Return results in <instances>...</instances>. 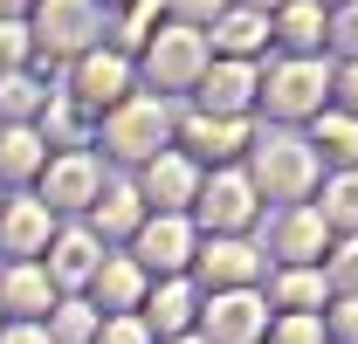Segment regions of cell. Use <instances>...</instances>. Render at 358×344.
Listing matches in <instances>:
<instances>
[{
    "label": "cell",
    "mask_w": 358,
    "mask_h": 344,
    "mask_svg": "<svg viewBox=\"0 0 358 344\" xmlns=\"http://www.w3.org/2000/svg\"><path fill=\"white\" fill-rule=\"evenodd\" d=\"M207 48H221V62H248L255 48H268V21L248 14V7H227L214 21V35H207Z\"/></svg>",
    "instance_id": "cell-21"
},
{
    "label": "cell",
    "mask_w": 358,
    "mask_h": 344,
    "mask_svg": "<svg viewBox=\"0 0 358 344\" xmlns=\"http://www.w3.org/2000/svg\"><path fill=\"white\" fill-rule=\"evenodd\" d=\"M28 55H35V35H28V21H0V76H14Z\"/></svg>",
    "instance_id": "cell-32"
},
{
    "label": "cell",
    "mask_w": 358,
    "mask_h": 344,
    "mask_svg": "<svg viewBox=\"0 0 358 344\" xmlns=\"http://www.w3.org/2000/svg\"><path fill=\"white\" fill-rule=\"evenodd\" d=\"M248 152H255V172H248L255 200H289V207H303V200L317 193V179H324L317 152L296 145V138H255Z\"/></svg>",
    "instance_id": "cell-1"
},
{
    "label": "cell",
    "mask_w": 358,
    "mask_h": 344,
    "mask_svg": "<svg viewBox=\"0 0 358 344\" xmlns=\"http://www.w3.org/2000/svg\"><path fill=\"white\" fill-rule=\"evenodd\" d=\"M48 103V89L28 76V69H14V76H0V131L7 124H35Z\"/></svg>",
    "instance_id": "cell-27"
},
{
    "label": "cell",
    "mask_w": 358,
    "mask_h": 344,
    "mask_svg": "<svg viewBox=\"0 0 358 344\" xmlns=\"http://www.w3.org/2000/svg\"><path fill=\"white\" fill-rule=\"evenodd\" d=\"M96 344H152V331H145V317H103Z\"/></svg>",
    "instance_id": "cell-36"
},
{
    "label": "cell",
    "mask_w": 358,
    "mask_h": 344,
    "mask_svg": "<svg viewBox=\"0 0 358 344\" xmlns=\"http://www.w3.org/2000/svg\"><path fill=\"white\" fill-rule=\"evenodd\" d=\"M317 220H324V227H345V234H358V172H331V179H324Z\"/></svg>",
    "instance_id": "cell-28"
},
{
    "label": "cell",
    "mask_w": 358,
    "mask_h": 344,
    "mask_svg": "<svg viewBox=\"0 0 358 344\" xmlns=\"http://www.w3.org/2000/svg\"><path fill=\"white\" fill-rule=\"evenodd\" d=\"M179 145H186L193 166L214 159V172H221V166H234V159L255 145V131H248V117H207V110H193V117L179 124Z\"/></svg>",
    "instance_id": "cell-11"
},
{
    "label": "cell",
    "mask_w": 358,
    "mask_h": 344,
    "mask_svg": "<svg viewBox=\"0 0 358 344\" xmlns=\"http://www.w3.org/2000/svg\"><path fill=\"white\" fill-rule=\"evenodd\" d=\"M317 7H345V0H317Z\"/></svg>",
    "instance_id": "cell-44"
},
{
    "label": "cell",
    "mask_w": 358,
    "mask_h": 344,
    "mask_svg": "<svg viewBox=\"0 0 358 344\" xmlns=\"http://www.w3.org/2000/svg\"><path fill=\"white\" fill-rule=\"evenodd\" d=\"M83 117H103V110H117L124 96H131V55H117V48H83L76 62H69V89H62Z\"/></svg>",
    "instance_id": "cell-5"
},
{
    "label": "cell",
    "mask_w": 358,
    "mask_h": 344,
    "mask_svg": "<svg viewBox=\"0 0 358 344\" xmlns=\"http://www.w3.org/2000/svg\"><path fill=\"white\" fill-rule=\"evenodd\" d=\"M96 310L90 303H55L48 310V344H96Z\"/></svg>",
    "instance_id": "cell-29"
},
{
    "label": "cell",
    "mask_w": 358,
    "mask_h": 344,
    "mask_svg": "<svg viewBox=\"0 0 358 344\" xmlns=\"http://www.w3.org/2000/svg\"><path fill=\"white\" fill-rule=\"evenodd\" d=\"M193 89H200V110L207 117H241L262 96V76H255V62H207V76Z\"/></svg>",
    "instance_id": "cell-14"
},
{
    "label": "cell",
    "mask_w": 358,
    "mask_h": 344,
    "mask_svg": "<svg viewBox=\"0 0 358 344\" xmlns=\"http://www.w3.org/2000/svg\"><path fill=\"white\" fill-rule=\"evenodd\" d=\"M324 96H331V76H324V62L317 55H289V62H275L262 76V103L268 117H282V124H296V117H324Z\"/></svg>",
    "instance_id": "cell-3"
},
{
    "label": "cell",
    "mask_w": 358,
    "mask_h": 344,
    "mask_svg": "<svg viewBox=\"0 0 358 344\" xmlns=\"http://www.w3.org/2000/svg\"><path fill=\"white\" fill-rule=\"evenodd\" d=\"M193 207H200V227H207V234H241V227L255 220V207H262V200H255L248 172L221 166L214 179H200V200H193Z\"/></svg>",
    "instance_id": "cell-10"
},
{
    "label": "cell",
    "mask_w": 358,
    "mask_h": 344,
    "mask_svg": "<svg viewBox=\"0 0 358 344\" xmlns=\"http://www.w3.org/2000/svg\"><path fill=\"white\" fill-rule=\"evenodd\" d=\"M96 193H103V172L90 152H62V159H48L42 166V207H96Z\"/></svg>",
    "instance_id": "cell-13"
},
{
    "label": "cell",
    "mask_w": 358,
    "mask_h": 344,
    "mask_svg": "<svg viewBox=\"0 0 358 344\" xmlns=\"http://www.w3.org/2000/svg\"><path fill=\"white\" fill-rule=\"evenodd\" d=\"M173 14H179V28H207V21L227 14V0H173Z\"/></svg>",
    "instance_id": "cell-37"
},
{
    "label": "cell",
    "mask_w": 358,
    "mask_h": 344,
    "mask_svg": "<svg viewBox=\"0 0 358 344\" xmlns=\"http://www.w3.org/2000/svg\"><path fill=\"white\" fill-rule=\"evenodd\" d=\"M138 200H145V214H186V207L200 200V166H193L186 152L145 159V166H138Z\"/></svg>",
    "instance_id": "cell-8"
},
{
    "label": "cell",
    "mask_w": 358,
    "mask_h": 344,
    "mask_svg": "<svg viewBox=\"0 0 358 344\" xmlns=\"http://www.w3.org/2000/svg\"><path fill=\"white\" fill-rule=\"evenodd\" d=\"M275 344H331L324 317H275Z\"/></svg>",
    "instance_id": "cell-35"
},
{
    "label": "cell",
    "mask_w": 358,
    "mask_h": 344,
    "mask_svg": "<svg viewBox=\"0 0 358 344\" xmlns=\"http://www.w3.org/2000/svg\"><path fill=\"white\" fill-rule=\"evenodd\" d=\"M28 7H35V0H0V21H21Z\"/></svg>",
    "instance_id": "cell-41"
},
{
    "label": "cell",
    "mask_w": 358,
    "mask_h": 344,
    "mask_svg": "<svg viewBox=\"0 0 358 344\" xmlns=\"http://www.w3.org/2000/svg\"><path fill=\"white\" fill-rule=\"evenodd\" d=\"M268 331V303L255 289H221L200 303V338L207 344H255Z\"/></svg>",
    "instance_id": "cell-9"
},
{
    "label": "cell",
    "mask_w": 358,
    "mask_h": 344,
    "mask_svg": "<svg viewBox=\"0 0 358 344\" xmlns=\"http://www.w3.org/2000/svg\"><path fill=\"white\" fill-rule=\"evenodd\" d=\"M0 344H48V324H0Z\"/></svg>",
    "instance_id": "cell-39"
},
{
    "label": "cell",
    "mask_w": 358,
    "mask_h": 344,
    "mask_svg": "<svg viewBox=\"0 0 358 344\" xmlns=\"http://www.w3.org/2000/svg\"><path fill=\"white\" fill-rule=\"evenodd\" d=\"M28 14H35L28 35H35L42 55H69L76 62L83 48H96V0H35Z\"/></svg>",
    "instance_id": "cell-7"
},
{
    "label": "cell",
    "mask_w": 358,
    "mask_h": 344,
    "mask_svg": "<svg viewBox=\"0 0 358 344\" xmlns=\"http://www.w3.org/2000/svg\"><path fill=\"white\" fill-rule=\"evenodd\" d=\"M193 261H200V275L214 282V296H221V289H255V275H262V255H255L241 234H214Z\"/></svg>",
    "instance_id": "cell-17"
},
{
    "label": "cell",
    "mask_w": 358,
    "mask_h": 344,
    "mask_svg": "<svg viewBox=\"0 0 358 344\" xmlns=\"http://www.w3.org/2000/svg\"><path fill=\"white\" fill-rule=\"evenodd\" d=\"M324 42H338V48H345V55L358 62V0L331 7V28H324Z\"/></svg>",
    "instance_id": "cell-34"
},
{
    "label": "cell",
    "mask_w": 358,
    "mask_h": 344,
    "mask_svg": "<svg viewBox=\"0 0 358 344\" xmlns=\"http://www.w3.org/2000/svg\"><path fill=\"white\" fill-rule=\"evenodd\" d=\"M268 35L282 48H296V55H317V48H324V7H317V0H289Z\"/></svg>",
    "instance_id": "cell-26"
},
{
    "label": "cell",
    "mask_w": 358,
    "mask_h": 344,
    "mask_svg": "<svg viewBox=\"0 0 358 344\" xmlns=\"http://www.w3.org/2000/svg\"><path fill=\"white\" fill-rule=\"evenodd\" d=\"M145 282H152V275H145L131 255H103L96 275H90V310H96V317H138Z\"/></svg>",
    "instance_id": "cell-12"
},
{
    "label": "cell",
    "mask_w": 358,
    "mask_h": 344,
    "mask_svg": "<svg viewBox=\"0 0 358 344\" xmlns=\"http://www.w3.org/2000/svg\"><path fill=\"white\" fill-rule=\"evenodd\" d=\"M317 138H310V152H317V166H331V172H358V117H345V110H324V117H310Z\"/></svg>",
    "instance_id": "cell-22"
},
{
    "label": "cell",
    "mask_w": 358,
    "mask_h": 344,
    "mask_svg": "<svg viewBox=\"0 0 358 344\" xmlns=\"http://www.w3.org/2000/svg\"><path fill=\"white\" fill-rule=\"evenodd\" d=\"M324 241H331V227L317 220V207H289V214L275 220V255L289 261V268H317L324 261Z\"/></svg>",
    "instance_id": "cell-20"
},
{
    "label": "cell",
    "mask_w": 358,
    "mask_h": 344,
    "mask_svg": "<svg viewBox=\"0 0 358 344\" xmlns=\"http://www.w3.org/2000/svg\"><path fill=\"white\" fill-rule=\"evenodd\" d=\"M48 241H55V214H48L42 200H0V248L21 261L48 255Z\"/></svg>",
    "instance_id": "cell-15"
},
{
    "label": "cell",
    "mask_w": 358,
    "mask_h": 344,
    "mask_svg": "<svg viewBox=\"0 0 358 344\" xmlns=\"http://www.w3.org/2000/svg\"><path fill=\"white\" fill-rule=\"evenodd\" d=\"M96 261H103V241L90 234V227H62L55 241H48V282L55 289H90V275H96Z\"/></svg>",
    "instance_id": "cell-16"
},
{
    "label": "cell",
    "mask_w": 358,
    "mask_h": 344,
    "mask_svg": "<svg viewBox=\"0 0 358 344\" xmlns=\"http://www.w3.org/2000/svg\"><path fill=\"white\" fill-rule=\"evenodd\" d=\"M324 338L331 344H358V296H338L324 310Z\"/></svg>",
    "instance_id": "cell-33"
},
{
    "label": "cell",
    "mask_w": 358,
    "mask_h": 344,
    "mask_svg": "<svg viewBox=\"0 0 358 344\" xmlns=\"http://www.w3.org/2000/svg\"><path fill=\"white\" fill-rule=\"evenodd\" d=\"M331 89H338V110H345V117H358V62H345Z\"/></svg>",
    "instance_id": "cell-38"
},
{
    "label": "cell",
    "mask_w": 358,
    "mask_h": 344,
    "mask_svg": "<svg viewBox=\"0 0 358 344\" xmlns=\"http://www.w3.org/2000/svg\"><path fill=\"white\" fill-rule=\"evenodd\" d=\"M145 227V200L138 193H96V207H90V234L96 241H124Z\"/></svg>",
    "instance_id": "cell-25"
},
{
    "label": "cell",
    "mask_w": 358,
    "mask_h": 344,
    "mask_svg": "<svg viewBox=\"0 0 358 344\" xmlns=\"http://www.w3.org/2000/svg\"><path fill=\"white\" fill-rule=\"evenodd\" d=\"M42 124L55 131V138H62V145H69V152H76V145H83V110H76V103H69V96H62V89H48V103H42Z\"/></svg>",
    "instance_id": "cell-31"
},
{
    "label": "cell",
    "mask_w": 358,
    "mask_h": 344,
    "mask_svg": "<svg viewBox=\"0 0 358 344\" xmlns=\"http://www.w3.org/2000/svg\"><path fill=\"white\" fill-rule=\"evenodd\" d=\"M0 310H14V324H42L55 310V282H48L42 261H14L0 275Z\"/></svg>",
    "instance_id": "cell-19"
},
{
    "label": "cell",
    "mask_w": 358,
    "mask_h": 344,
    "mask_svg": "<svg viewBox=\"0 0 358 344\" xmlns=\"http://www.w3.org/2000/svg\"><path fill=\"white\" fill-rule=\"evenodd\" d=\"M207 62H214V48H207V35L200 28H159L152 42H145V83L159 89H193L200 76H207Z\"/></svg>",
    "instance_id": "cell-4"
},
{
    "label": "cell",
    "mask_w": 358,
    "mask_h": 344,
    "mask_svg": "<svg viewBox=\"0 0 358 344\" xmlns=\"http://www.w3.org/2000/svg\"><path fill=\"white\" fill-rule=\"evenodd\" d=\"M193 255H200V241H193V220L186 214H145V227L131 234V261L145 268V275H186L193 268Z\"/></svg>",
    "instance_id": "cell-6"
},
{
    "label": "cell",
    "mask_w": 358,
    "mask_h": 344,
    "mask_svg": "<svg viewBox=\"0 0 358 344\" xmlns=\"http://www.w3.org/2000/svg\"><path fill=\"white\" fill-rule=\"evenodd\" d=\"M200 324V296H193V282L173 275V282H159V289H145V331L166 344V338H186Z\"/></svg>",
    "instance_id": "cell-18"
},
{
    "label": "cell",
    "mask_w": 358,
    "mask_h": 344,
    "mask_svg": "<svg viewBox=\"0 0 358 344\" xmlns=\"http://www.w3.org/2000/svg\"><path fill=\"white\" fill-rule=\"evenodd\" d=\"M166 344H207V338H200V331H186V338H166Z\"/></svg>",
    "instance_id": "cell-42"
},
{
    "label": "cell",
    "mask_w": 358,
    "mask_h": 344,
    "mask_svg": "<svg viewBox=\"0 0 358 344\" xmlns=\"http://www.w3.org/2000/svg\"><path fill=\"white\" fill-rule=\"evenodd\" d=\"M268 303L282 317H324V268H282L275 289H268Z\"/></svg>",
    "instance_id": "cell-24"
},
{
    "label": "cell",
    "mask_w": 358,
    "mask_h": 344,
    "mask_svg": "<svg viewBox=\"0 0 358 344\" xmlns=\"http://www.w3.org/2000/svg\"><path fill=\"white\" fill-rule=\"evenodd\" d=\"M324 268V289H338V296H358V234H345L331 255L317 261Z\"/></svg>",
    "instance_id": "cell-30"
},
{
    "label": "cell",
    "mask_w": 358,
    "mask_h": 344,
    "mask_svg": "<svg viewBox=\"0 0 358 344\" xmlns=\"http://www.w3.org/2000/svg\"><path fill=\"white\" fill-rule=\"evenodd\" d=\"M241 7H248V14H262V21H268V14H282L289 0H241Z\"/></svg>",
    "instance_id": "cell-40"
},
{
    "label": "cell",
    "mask_w": 358,
    "mask_h": 344,
    "mask_svg": "<svg viewBox=\"0 0 358 344\" xmlns=\"http://www.w3.org/2000/svg\"><path fill=\"white\" fill-rule=\"evenodd\" d=\"M96 124H103V152H110V159L145 166V159H159V152H166L173 117H166V96H124V103H117V110H103Z\"/></svg>",
    "instance_id": "cell-2"
},
{
    "label": "cell",
    "mask_w": 358,
    "mask_h": 344,
    "mask_svg": "<svg viewBox=\"0 0 358 344\" xmlns=\"http://www.w3.org/2000/svg\"><path fill=\"white\" fill-rule=\"evenodd\" d=\"M48 166V145L35 124H7L0 131V179H42Z\"/></svg>",
    "instance_id": "cell-23"
},
{
    "label": "cell",
    "mask_w": 358,
    "mask_h": 344,
    "mask_svg": "<svg viewBox=\"0 0 358 344\" xmlns=\"http://www.w3.org/2000/svg\"><path fill=\"white\" fill-rule=\"evenodd\" d=\"M103 7H131V0H103Z\"/></svg>",
    "instance_id": "cell-43"
}]
</instances>
